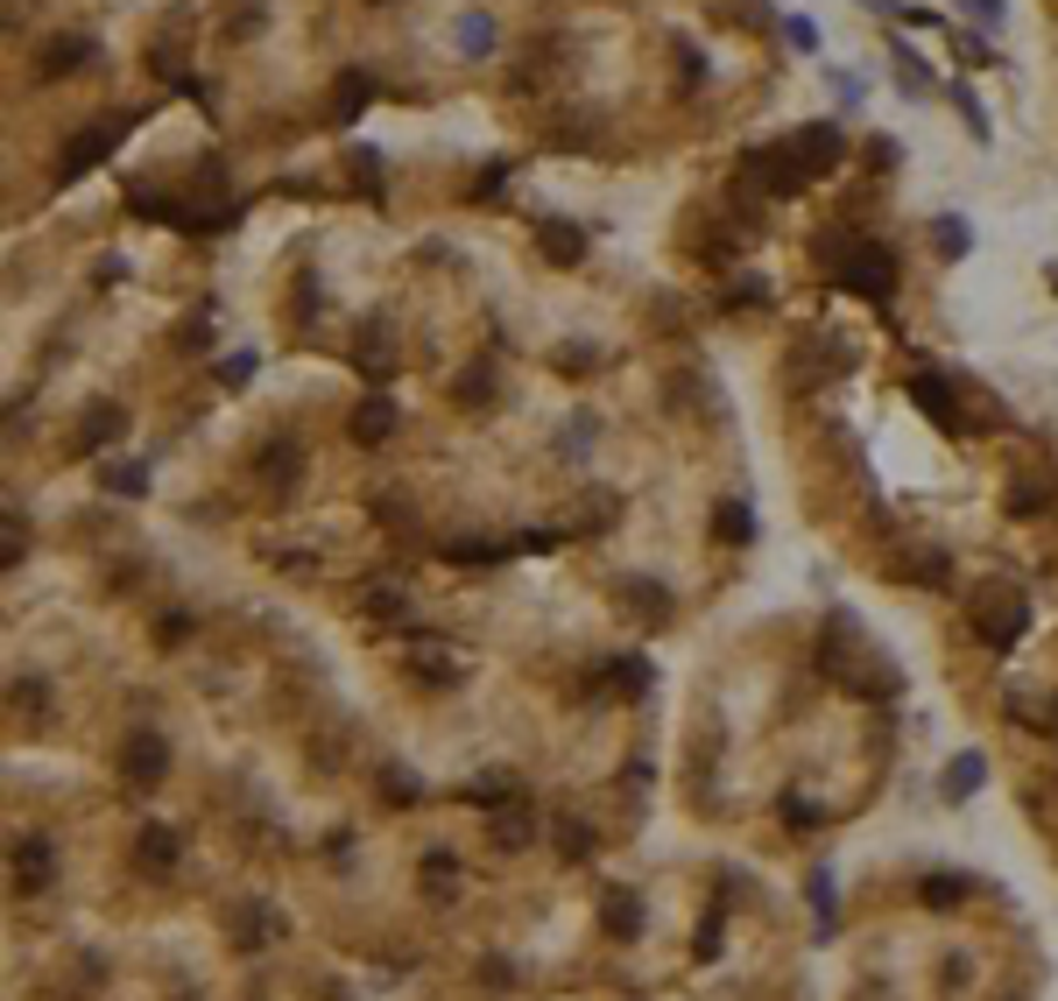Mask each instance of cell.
Listing matches in <instances>:
<instances>
[{
  "label": "cell",
  "instance_id": "obj_1",
  "mask_svg": "<svg viewBox=\"0 0 1058 1001\" xmlns=\"http://www.w3.org/2000/svg\"><path fill=\"white\" fill-rule=\"evenodd\" d=\"M840 282H847L854 296H868V304H889V290H897V254L875 247V241H861L854 254H847Z\"/></svg>",
  "mask_w": 1058,
  "mask_h": 1001
},
{
  "label": "cell",
  "instance_id": "obj_2",
  "mask_svg": "<svg viewBox=\"0 0 1058 1001\" xmlns=\"http://www.w3.org/2000/svg\"><path fill=\"white\" fill-rule=\"evenodd\" d=\"M791 148H798V162H804V176H826V170H840V156H847V134L832 127V121H818V127H804L791 134Z\"/></svg>",
  "mask_w": 1058,
  "mask_h": 1001
},
{
  "label": "cell",
  "instance_id": "obj_3",
  "mask_svg": "<svg viewBox=\"0 0 1058 1001\" xmlns=\"http://www.w3.org/2000/svg\"><path fill=\"white\" fill-rule=\"evenodd\" d=\"M113 142H121V121H113V127H93V134H78V142L64 148V162H57V184H78L85 170H99V162L113 156Z\"/></svg>",
  "mask_w": 1058,
  "mask_h": 1001
},
{
  "label": "cell",
  "instance_id": "obj_4",
  "mask_svg": "<svg viewBox=\"0 0 1058 1001\" xmlns=\"http://www.w3.org/2000/svg\"><path fill=\"white\" fill-rule=\"evenodd\" d=\"M755 176H763V184L769 191H777V198H798V191H804V162H798V148L791 142H777V148H755Z\"/></svg>",
  "mask_w": 1058,
  "mask_h": 1001
},
{
  "label": "cell",
  "instance_id": "obj_5",
  "mask_svg": "<svg viewBox=\"0 0 1058 1001\" xmlns=\"http://www.w3.org/2000/svg\"><path fill=\"white\" fill-rule=\"evenodd\" d=\"M121 769L134 776V783H156V776L170 769V741H162L156 727H134V734H127V748H121Z\"/></svg>",
  "mask_w": 1058,
  "mask_h": 1001
},
{
  "label": "cell",
  "instance_id": "obj_6",
  "mask_svg": "<svg viewBox=\"0 0 1058 1001\" xmlns=\"http://www.w3.org/2000/svg\"><path fill=\"white\" fill-rule=\"evenodd\" d=\"M981 635L995 642V649H1009V642L1023 635V593H981Z\"/></svg>",
  "mask_w": 1058,
  "mask_h": 1001
},
{
  "label": "cell",
  "instance_id": "obj_7",
  "mask_svg": "<svg viewBox=\"0 0 1058 1001\" xmlns=\"http://www.w3.org/2000/svg\"><path fill=\"white\" fill-rule=\"evenodd\" d=\"M396 424H402V416H396L389 388H367V402L353 410V438H361V444H389V438H396Z\"/></svg>",
  "mask_w": 1058,
  "mask_h": 1001
},
{
  "label": "cell",
  "instance_id": "obj_8",
  "mask_svg": "<svg viewBox=\"0 0 1058 1001\" xmlns=\"http://www.w3.org/2000/svg\"><path fill=\"white\" fill-rule=\"evenodd\" d=\"M536 247H544V261H558V268L586 261V233H579L572 219H536Z\"/></svg>",
  "mask_w": 1058,
  "mask_h": 1001
},
{
  "label": "cell",
  "instance_id": "obj_9",
  "mask_svg": "<svg viewBox=\"0 0 1058 1001\" xmlns=\"http://www.w3.org/2000/svg\"><path fill=\"white\" fill-rule=\"evenodd\" d=\"M911 395H917V410H925V416H932L938 430H952V438H960V430H966L960 402H952V388L938 381V375H917V381H911Z\"/></svg>",
  "mask_w": 1058,
  "mask_h": 1001
},
{
  "label": "cell",
  "instance_id": "obj_10",
  "mask_svg": "<svg viewBox=\"0 0 1058 1001\" xmlns=\"http://www.w3.org/2000/svg\"><path fill=\"white\" fill-rule=\"evenodd\" d=\"M600 931L615 938V945H635V938H643V903H635L629 889H607V903H600Z\"/></svg>",
  "mask_w": 1058,
  "mask_h": 1001
},
{
  "label": "cell",
  "instance_id": "obj_11",
  "mask_svg": "<svg viewBox=\"0 0 1058 1001\" xmlns=\"http://www.w3.org/2000/svg\"><path fill=\"white\" fill-rule=\"evenodd\" d=\"M78 438H85V452L121 444L127 438V410H121V402H93V410H85V424H78Z\"/></svg>",
  "mask_w": 1058,
  "mask_h": 1001
},
{
  "label": "cell",
  "instance_id": "obj_12",
  "mask_svg": "<svg viewBox=\"0 0 1058 1001\" xmlns=\"http://www.w3.org/2000/svg\"><path fill=\"white\" fill-rule=\"evenodd\" d=\"M367 99H375V78H367V71H339V85H332V121H361Z\"/></svg>",
  "mask_w": 1058,
  "mask_h": 1001
},
{
  "label": "cell",
  "instance_id": "obj_13",
  "mask_svg": "<svg viewBox=\"0 0 1058 1001\" xmlns=\"http://www.w3.org/2000/svg\"><path fill=\"white\" fill-rule=\"evenodd\" d=\"M14 875H22L28 889L50 881V840H42V832H22V840H14Z\"/></svg>",
  "mask_w": 1058,
  "mask_h": 1001
},
{
  "label": "cell",
  "instance_id": "obj_14",
  "mask_svg": "<svg viewBox=\"0 0 1058 1001\" xmlns=\"http://www.w3.org/2000/svg\"><path fill=\"white\" fill-rule=\"evenodd\" d=\"M536 840V818H530V804H495V846H530Z\"/></svg>",
  "mask_w": 1058,
  "mask_h": 1001
},
{
  "label": "cell",
  "instance_id": "obj_15",
  "mask_svg": "<svg viewBox=\"0 0 1058 1001\" xmlns=\"http://www.w3.org/2000/svg\"><path fill=\"white\" fill-rule=\"evenodd\" d=\"M607 692H615V698H643L649 692V663H643V656H615V663H607Z\"/></svg>",
  "mask_w": 1058,
  "mask_h": 1001
},
{
  "label": "cell",
  "instance_id": "obj_16",
  "mask_svg": "<svg viewBox=\"0 0 1058 1001\" xmlns=\"http://www.w3.org/2000/svg\"><path fill=\"white\" fill-rule=\"evenodd\" d=\"M452 42H459V57H487V50H495V22H487V14H459Z\"/></svg>",
  "mask_w": 1058,
  "mask_h": 1001
},
{
  "label": "cell",
  "instance_id": "obj_17",
  "mask_svg": "<svg viewBox=\"0 0 1058 1001\" xmlns=\"http://www.w3.org/2000/svg\"><path fill=\"white\" fill-rule=\"evenodd\" d=\"M981 776H988V761H981L974 748H966V755H952V769H946V797H952V804H960V797H974V790H981Z\"/></svg>",
  "mask_w": 1058,
  "mask_h": 1001
},
{
  "label": "cell",
  "instance_id": "obj_18",
  "mask_svg": "<svg viewBox=\"0 0 1058 1001\" xmlns=\"http://www.w3.org/2000/svg\"><path fill=\"white\" fill-rule=\"evenodd\" d=\"M134 854H142V868L170 875V868H177V832H170V826H148V832H142V846H134Z\"/></svg>",
  "mask_w": 1058,
  "mask_h": 1001
},
{
  "label": "cell",
  "instance_id": "obj_19",
  "mask_svg": "<svg viewBox=\"0 0 1058 1001\" xmlns=\"http://www.w3.org/2000/svg\"><path fill=\"white\" fill-rule=\"evenodd\" d=\"M255 473H262L268 487H276V495H290V487H296V444H268Z\"/></svg>",
  "mask_w": 1058,
  "mask_h": 1001
},
{
  "label": "cell",
  "instance_id": "obj_20",
  "mask_svg": "<svg viewBox=\"0 0 1058 1001\" xmlns=\"http://www.w3.org/2000/svg\"><path fill=\"white\" fill-rule=\"evenodd\" d=\"M85 57H93V42H85V36H57L50 57H42V78H64V71H78Z\"/></svg>",
  "mask_w": 1058,
  "mask_h": 1001
},
{
  "label": "cell",
  "instance_id": "obj_21",
  "mask_svg": "<svg viewBox=\"0 0 1058 1001\" xmlns=\"http://www.w3.org/2000/svg\"><path fill=\"white\" fill-rule=\"evenodd\" d=\"M389 367H396V353H389V332L375 325V339H361V375L381 388V381H389Z\"/></svg>",
  "mask_w": 1058,
  "mask_h": 1001
},
{
  "label": "cell",
  "instance_id": "obj_22",
  "mask_svg": "<svg viewBox=\"0 0 1058 1001\" xmlns=\"http://www.w3.org/2000/svg\"><path fill=\"white\" fill-rule=\"evenodd\" d=\"M713 529H720V544H749V536H755V515H749V501H727L720 515H713Z\"/></svg>",
  "mask_w": 1058,
  "mask_h": 1001
},
{
  "label": "cell",
  "instance_id": "obj_23",
  "mask_svg": "<svg viewBox=\"0 0 1058 1001\" xmlns=\"http://www.w3.org/2000/svg\"><path fill=\"white\" fill-rule=\"evenodd\" d=\"M966 889H974L966 875H925V889H917V895L938 903V910H952V903H966Z\"/></svg>",
  "mask_w": 1058,
  "mask_h": 1001
},
{
  "label": "cell",
  "instance_id": "obj_24",
  "mask_svg": "<svg viewBox=\"0 0 1058 1001\" xmlns=\"http://www.w3.org/2000/svg\"><path fill=\"white\" fill-rule=\"evenodd\" d=\"M946 93H952V107H960V121H966V134H974V142H988V113H981V99H974V85H960V78H952V85H946Z\"/></svg>",
  "mask_w": 1058,
  "mask_h": 1001
},
{
  "label": "cell",
  "instance_id": "obj_25",
  "mask_svg": "<svg viewBox=\"0 0 1058 1001\" xmlns=\"http://www.w3.org/2000/svg\"><path fill=\"white\" fill-rule=\"evenodd\" d=\"M932 233H938V254H946V261H960V254L974 247V233H966V219H960V212H946Z\"/></svg>",
  "mask_w": 1058,
  "mask_h": 1001
},
{
  "label": "cell",
  "instance_id": "obj_26",
  "mask_svg": "<svg viewBox=\"0 0 1058 1001\" xmlns=\"http://www.w3.org/2000/svg\"><path fill=\"white\" fill-rule=\"evenodd\" d=\"M897 85H903L911 99H925V93H932V71L917 64V50H903V42H897Z\"/></svg>",
  "mask_w": 1058,
  "mask_h": 1001
},
{
  "label": "cell",
  "instance_id": "obj_27",
  "mask_svg": "<svg viewBox=\"0 0 1058 1001\" xmlns=\"http://www.w3.org/2000/svg\"><path fill=\"white\" fill-rule=\"evenodd\" d=\"M107 495H148V466H99Z\"/></svg>",
  "mask_w": 1058,
  "mask_h": 1001
},
{
  "label": "cell",
  "instance_id": "obj_28",
  "mask_svg": "<svg viewBox=\"0 0 1058 1001\" xmlns=\"http://www.w3.org/2000/svg\"><path fill=\"white\" fill-rule=\"evenodd\" d=\"M445 558L452 564H509V550L501 544H445Z\"/></svg>",
  "mask_w": 1058,
  "mask_h": 1001
},
{
  "label": "cell",
  "instance_id": "obj_29",
  "mask_svg": "<svg viewBox=\"0 0 1058 1001\" xmlns=\"http://www.w3.org/2000/svg\"><path fill=\"white\" fill-rule=\"evenodd\" d=\"M361 607H367L375 621H396V614H402V586H367V600H361Z\"/></svg>",
  "mask_w": 1058,
  "mask_h": 1001
},
{
  "label": "cell",
  "instance_id": "obj_30",
  "mask_svg": "<svg viewBox=\"0 0 1058 1001\" xmlns=\"http://www.w3.org/2000/svg\"><path fill=\"white\" fill-rule=\"evenodd\" d=\"M558 846H564L572 860H586V854H593V832L579 826V818H558Z\"/></svg>",
  "mask_w": 1058,
  "mask_h": 1001
},
{
  "label": "cell",
  "instance_id": "obj_31",
  "mask_svg": "<svg viewBox=\"0 0 1058 1001\" xmlns=\"http://www.w3.org/2000/svg\"><path fill=\"white\" fill-rule=\"evenodd\" d=\"M424 875H430V889H438V903H452V881H459L452 854H430V860H424Z\"/></svg>",
  "mask_w": 1058,
  "mask_h": 1001
},
{
  "label": "cell",
  "instance_id": "obj_32",
  "mask_svg": "<svg viewBox=\"0 0 1058 1001\" xmlns=\"http://www.w3.org/2000/svg\"><path fill=\"white\" fill-rule=\"evenodd\" d=\"M960 8H966V14H974V22H988V28H1002V14H1009V8H1002V0H960Z\"/></svg>",
  "mask_w": 1058,
  "mask_h": 1001
},
{
  "label": "cell",
  "instance_id": "obj_33",
  "mask_svg": "<svg viewBox=\"0 0 1058 1001\" xmlns=\"http://www.w3.org/2000/svg\"><path fill=\"white\" fill-rule=\"evenodd\" d=\"M783 36H791V42H798V50H818V28H812V22H804V14H791V22H783Z\"/></svg>",
  "mask_w": 1058,
  "mask_h": 1001
},
{
  "label": "cell",
  "instance_id": "obj_34",
  "mask_svg": "<svg viewBox=\"0 0 1058 1001\" xmlns=\"http://www.w3.org/2000/svg\"><path fill=\"white\" fill-rule=\"evenodd\" d=\"M868 156H875V170H897V156H903V148L889 142V134H875V142H868Z\"/></svg>",
  "mask_w": 1058,
  "mask_h": 1001
},
{
  "label": "cell",
  "instance_id": "obj_35",
  "mask_svg": "<svg viewBox=\"0 0 1058 1001\" xmlns=\"http://www.w3.org/2000/svg\"><path fill=\"white\" fill-rule=\"evenodd\" d=\"M255 375V353H233V361H219V381H247Z\"/></svg>",
  "mask_w": 1058,
  "mask_h": 1001
},
{
  "label": "cell",
  "instance_id": "obj_36",
  "mask_svg": "<svg viewBox=\"0 0 1058 1001\" xmlns=\"http://www.w3.org/2000/svg\"><path fill=\"white\" fill-rule=\"evenodd\" d=\"M459 402H487V367H473V375L459 381Z\"/></svg>",
  "mask_w": 1058,
  "mask_h": 1001
},
{
  "label": "cell",
  "instance_id": "obj_37",
  "mask_svg": "<svg viewBox=\"0 0 1058 1001\" xmlns=\"http://www.w3.org/2000/svg\"><path fill=\"white\" fill-rule=\"evenodd\" d=\"M713 952H720V917L698 924V960H713Z\"/></svg>",
  "mask_w": 1058,
  "mask_h": 1001
},
{
  "label": "cell",
  "instance_id": "obj_38",
  "mask_svg": "<svg viewBox=\"0 0 1058 1001\" xmlns=\"http://www.w3.org/2000/svg\"><path fill=\"white\" fill-rule=\"evenodd\" d=\"M960 57L966 64H988V36H960Z\"/></svg>",
  "mask_w": 1058,
  "mask_h": 1001
}]
</instances>
